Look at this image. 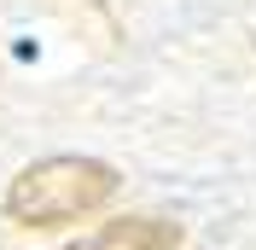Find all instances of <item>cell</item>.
<instances>
[{"instance_id":"7a4b0ae2","label":"cell","mask_w":256,"mask_h":250,"mask_svg":"<svg viewBox=\"0 0 256 250\" xmlns=\"http://www.w3.org/2000/svg\"><path fill=\"white\" fill-rule=\"evenodd\" d=\"M76 250H180V227L158 216H116L94 238H82Z\"/></svg>"},{"instance_id":"6da1fadb","label":"cell","mask_w":256,"mask_h":250,"mask_svg":"<svg viewBox=\"0 0 256 250\" xmlns=\"http://www.w3.org/2000/svg\"><path fill=\"white\" fill-rule=\"evenodd\" d=\"M116 169L99 157H41L6 186V216L18 227H64L111 204Z\"/></svg>"}]
</instances>
